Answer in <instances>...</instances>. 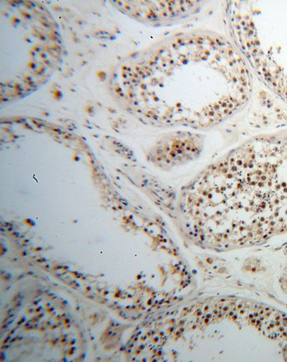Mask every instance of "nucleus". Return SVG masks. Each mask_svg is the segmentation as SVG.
I'll return each instance as SVG.
<instances>
[{
	"label": "nucleus",
	"instance_id": "nucleus-1",
	"mask_svg": "<svg viewBox=\"0 0 287 362\" xmlns=\"http://www.w3.org/2000/svg\"><path fill=\"white\" fill-rule=\"evenodd\" d=\"M145 90L168 91L178 98L206 99L222 114L250 96L252 76L242 56L226 40L209 33L172 38L144 66Z\"/></svg>",
	"mask_w": 287,
	"mask_h": 362
},
{
	"label": "nucleus",
	"instance_id": "nucleus-2",
	"mask_svg": "<svg viewBox=\"0 0 287 362\" xmlns=\"http://www.w3.org/2000/svg\"><path fill=\"white\" fill-rule=\"evenodd\" d=\"M275 141L255 140L231 153L205 175L199 193L220 201L253 196L287 229V151Z\"/></svg>",
	"mask_w": 287,
	"mask_h": 362
}]
</instances>
